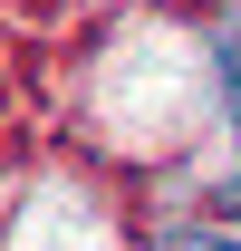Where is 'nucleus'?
Instances as JSON below:
<instances>
[{"label": "nucleus", "mask_w": 241, "mask_h": 251, "mask_svg": "<svg viewBox=\"0 0 241 251\" xmlns=\"http://www.w3.org/2000/svg\"><path fill=\"white\" fill-rule=\"evenodd\" d=\"M154 251H241V242H232V232H212V222H174Z\"/></svg>", "instance_id": "nucleus-1"}, {"label": "nucleus", "mask_w": 241, "mask_h": 251, "mask_svg": "<svg viewBox=\"0 0 241 251\" xmlns=\"http://www.w3.org/2000/svg\"><path fill=\"white\" fill-rule=\"evenodd\" d=\"M212 68H222V97L241 106V29H222V39H212Z\"/></svg>", "instance_id": "nucleus-2"}, {"label": "nucleus", "mask_w": 241, "mask_h": 251, "mask_svg": "<svg viewBox=\"0 0 241 251\" xmlns=\"http://www.w3.org/2000/svg\"><path fill=\"white\" fill-rule=\"evenodd\" d=\"M222 213H241V174H232V184H222Z\"/></svg>", "instance_id": "nucleus-3"}]
</instances>
